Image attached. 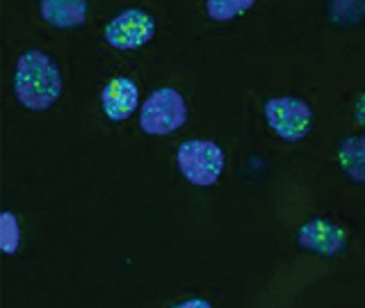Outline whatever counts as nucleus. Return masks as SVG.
<instances>
[{"label": "nucleus", "mask_w": 365, "mask_h": 308, "mask_svg": "<svg viewBox=\"0 0 365 308\" xmlns=\"http://www.w3.org/2000/svg\"><path fill=\"white\" fill-rule=\"evenodd\" d=\"M16 101L30 112L48 110L62 96V76L48 55L30 48L16 62L14 71Z\"/></svg>", "instance_id": "1"}, {"label": "nucleus", "mask_w": 365, "mask_h": 308, "mask_svg": "<svg viewBox=\"0 0 365 308\" xmlns=\"http://www.w3.org/2000/svg\"><path fill=\"white\" fill-rule=\"evenodd\" d=\"M176 163L187 183L199 188L215 185L220 180L226 155L220 146L208 140H187L178 146Z\"/></svg>", "instance_id": "2"}, {"label": "nucleus", "mask_w": 365, "mask_h": 308, "mask_svg": "<svg viewBox=\"0 0 365 308\" xmlns=\"http://www.w3.org/2000/svg\"><path fill=\"white\" fill-rule=\"evenodd\" d=\"M187 121V106L176 89L160 87L146 98L140 112V125L148 135H171Z\"/></svg>", "instance_id": "3"}, {"label": "nucleus", "mask_w": 365, "mask_h": 308, "mask_svg": "<svg viewBox=\"0 0 365 308\" xmlns=\"http://www.w3.org/2000/svg\"><path fill=\"white\" fill-rule=\"evenodd\" d=\"M267 125L285 142H299L313 128V110L306 101L281 96L265 103Z\"/></svg>", "instance_id": "4"}, {"label": "nucleus", "mask_w": 365, "mask_h": 308, "mask_svg": "<svg viewBox=\"0 0 365 308\" xmlns=\"http://www.w3.org/2000/svg\"><path fill=\"white\" fill-rule=\"evenodd\" d=\"M155 34V21L144 9H123L106 26V41L114 48L133 51L151 41Z\"/></svg>", "instance_id": "5"}, {"label": "nucleus", "mask_w": 365, "mask_h": 308, "mask_svg": "<svg viewBox=\"0 0 365 308\" xmlns=\"http://www.w3.org/2000/svg\"><path fill=\"white\" fill-rule=\"evenodd\" d=\"M297 242H299L302 249L313 251L317 256H338L345 251L347 247V233L342 228L329 220H322V217H315V220H308L299 233H297Z\"/></svg>", "instance_id": "6"}, {"label": "nucleus", "mask_w": 365, "mask_h": 308, "mask_svg": "<svg viewBox=\"0 0 365 308\" xmlns=\"http://www.w3.org/2000/svg\"><path fill=\"white\" fill-rule=\"evenodd\" d=\"M103 112L108 114L112 121H123L137 110L140 103V89L128 78H114L106 85L101 94Z\"/></svg>", "instance_id": "7"}, {"label": "nucleus", "mask_w": 365, "mask_h": 308, "mask_svg": "<svg viewBox=\"0 0 365 308\" xmlns=\"http://www.w3.org/2000/svg\"><path fill=\"white\" fill-rule=\"evenodd\" d=\"M87 3L83 0H43L39 5L43 21H48L55 28H78L87 19Z\"/></svg>", "instance_id": "8"}, {"label": "nucleus", "mask_w": 365, "mask_h": 308, "mask_svg": "<svg viewBox=\"0 0 365 308\" xmlns=\"http://www.w3.org/2000/svg\"><path fill=\"white\" fill-rule=\"evenodd\" d=\"M338 163L354 183H365V137H347L340 142Z\"/></svg>", "instance_id": "9"}, {"label": "nucleus", "mask_w": 365, "mask_h": 308, "mask_svg": "<svg viewBox=\"0 0 365 308\" xmlns=\"http://www.w3.org/2000/svg\"><path fill=\"white\" fill-rule=\"evenodd\" d=\"M251 7H254L251 0H210V3L205 5L208 16L215 21H231L240 14H245Z\"/></svg>", "instance_id": "10"}, {"label": "nucleus", "mask_w": 365, "mask_h": 308, "mask_svg": "<svg viewBox=\"0 0 365 308\" xmlns=\"http://www.w3.org/2000/svg\"><path fill=\"white\" fill-rule=\"evenodd\" d=\"M0 228H3V237H0L3 240V249L7 251V254H14V251L19 249V242H21V228H19L16 217L11 212H5Z\"/></svg>", "instance_id": "11"}, {"label": "nucleus", "mask_w": 365, "mask_h": 308, "mask_svg": "<svg viewBox=\"0 0 365 308\" xmlns=\"http://www.w3.org/2000/svg\"><path fill=\"white\" fill-rule=\"evenodd\" d=\"M169 308H212V304L208 299H187V302H180V304H174Z\"/></svg>", "instance_id": "12"}, {"label": "nucleus", "mask_w": 365, "mask_h": 308, "mask_svg": "<svg viewBox=\"0 0 365 308\" xmlns=\"http://www.w3.org/2000/svg\"><path fill=\"white\" fill-rule=\"evenodd\" d=\"M354 114H356V121L365 125V94H363L361 101L356 103V112H354Z\"/></svg>", "instance_id": "13"}]
</instances>
